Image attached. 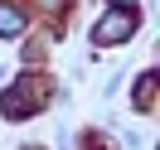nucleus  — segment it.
<instances>
[{"label":"nucleus","instance_id":"f257e3e1","mask_svg":"<svg viewBox=\"0 0 160 150\" xmlns=\"http://www.w3.org/2000/svg\"><path fill=\"white\" fill-rule=\"evenodd\" d=\"M131 29H136V20H131L126 10H121V15H107V20H102L97 29H92V44H97V49H107V44H117V39H126Z\"/></svg>","mask_w":160,"mask_h":150},{"label":"nucleus","instance_id":"f03ea898","mask_svg":"<svg viewBox=\"0 0 160 150\" xmlns=\"http://www.w3.org/2000/svg\"><path fill=\"white\" fill-rule=\"evenodd\" d=\"M20 29H24V10L0 5V34H20Z\"/></svg>","mask_w":160,"mask_h":150},{"label":"nucleus","instance_id":"7ed1b4c3","mask_svg":"<svg viewBox=\"0 0 160 150\" xmlns=\"http://www.w3.org/2000/svg\"><path fill=\"white\" fill-rule=\"evenodd\" d=\"M150 87H155V78H150V73H146V78H141V92H136V102H141V107H146V102H150Z\"/></svg>","mask_w":160,"mask_h":150},{"label":"nucleus","instance_id":"20e7f679","mask_svg":"<svg viewBox=\"0 0 160 150\" xmlns=\"http://www.w3.org/2000/svg\"><path fill=\"white\" fill-rule=\"evenodd\" d=\"M112 5H131V0H112Z\"/></svg>","mask_w":160,"mask_h":150}]
</instances>
